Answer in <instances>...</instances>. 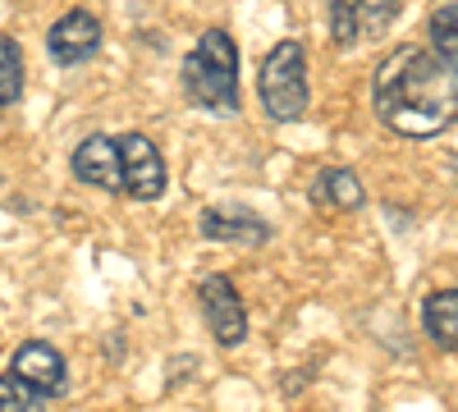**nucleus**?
I'll list each match as a JSON object with an SVG mask.
<instances>
[{"label": "nucleus", "instance_id": "nucleus-5", "mask_svg": "<svg viewBox=\"0 0 458 412\" xmlns=\"http://www.w3.org/2000/svg\"><path fill=\"white\" fill-rule=\"evenodd\" d=\"M198 307L207 316V330H211V340L220 349H239L248 340V307H243V298L234 289V280L229 275H202L198 280Z\"/></svg>", "mask_w": 458, "mask_h": 412}, {"label": "nucleus", "instance_id": "nucleus-13", "mask_svg": "<svg viewBox=\"0 0 458 412\" xmlns=\"http://www.w3.org/2000/svg\"><path fill=\"white\" fill-rule=\"evenodd\" d=\"M23 97V46L10 32H0V110L19 105Z\"/></svg>", "mask_w": 458, "mask_h": 412}, {"label": "nucleus", "instance_id": "nucleus-11", "mask_svg": "<svg viewBox=\"0 0 458 412\" xmlns=\"http://www.w3.org/2000/svg\"><path fill=\"white\" fill-rule=\"evenodd\" d=\"M422 330H427V340L440 353H454L458 349V289L454 284L427 293V303H422Z\"/></svg>", "mask_w": 458, "mask_h": 412}, {"label": "nucleus", "instance_id": "nucleus-3", "mask_svg": "<svg viewBox=\"0 0 458 412\" xmlns=\"http://www.w3.org/2000/svg\"><path fill=\"white\" fill-rule=\"evenodd\" d=\"M257 97H261L266 120H276V124H293L308 115L312 79H308V46L298 37H284V42L266 51L257 69Z\"/></svg>", "mask_w": 458, "mask_h": 412}, {"label": "nucleus", "instance_id": "nucleus-10", "mask_svg": "<svg viewBox=\"0 0 458 412\" xmlns=\"http://www.w3.org/2000/svg\"><path fill=\"white\" fill-rule=\"evenodd\" d=\"M308 198L321 211H362L367 206V183L358 179V170L349 165H326L317 170V179L308 183Z\"/></svg>", "mask_w": 458, "mask_h": 412}, {"label": "nucleus", "instance_id": "nucleus-4", "mask_svg": "<svg viewBox=\"0 0 458 412\" xmlns=\"http://www.w3.org/2000/svg\"><path fill=\"white\" fill-rule=\"evenodd\" d=\"M120 142V174H124V198L133 202H161L170 189V174H165V156L161 147L151 142L147 133L129 129L114 138Z\"/></svg>", "mask_w": 458, "mask_h": 412}, {"label": "nucleus", "instance_id": "nucleus-8", "mask_svg": "<svg viewBox=\"0 0 458 412\" xmlns=\"http://www.w3.org/2000/svg\"><path fill=\"white\" fill-rule=\"evenodd\" d=\"M69 170L79 183L101 193H124V174H120V142L110 133H88L69 156Z\"/></svg>", "mask_w": 458, "mask_h": 412}, {"label": "nucleus", "instance_id": "nucleus-12", "mask_svg": "<svg viewBox=\"0 0 458 412\" xmlns=\"http://www.w3.org/2000/svg\"><path fill=\"white\" fill-rule=\"evenodd\" d=\"M399 19V0H353V37L358 42H376L386 37Z\"/></svg>", "mask_w": 458, "mask_h": 412}, {"label": "nucleus", "instance_id": "nucleus-15", "mask_svg": "<svg viewBox=\"0 0 458 412\" xmlns=\"http://www.w3.org/2000/svg\"><path fill=\"white\" fill-rule=\"evenodd\" d=\"M0 412H47V399L23 385L14 371H0Z\"/></svg>", "mask_w": 458, "mask_h": 412}, {"label": "nucleus", "instance_id": "nucleus-6", "mask_svg": "<svg viewBox=\"0 0 458 412\" xmlns=\"http://www.w3.org/2000/svg\"><path fill=\"white\" fill-rule=\"evenodd\" d=\"M198 234L207 243H229V248H261L271 243V220H261L252 206L243 202H216L198 215Z\"/></svg>", "mask_w": 458, "mask_h": 412}, {"label": "nucleus", "instance_id": "nucleus-2", "mask_svg": "<svg viewBox=\"0 0 458 412\" xmlns=\"http://www.w3.org/2000/svg\"><path fill=\"white\" fill-rule=\"evenodd\" d=\"M179 88L183 101L207 110V115H239L243 92H239V42L229 28H207L198 46L179 64Z\"/></svg>", "mask_w": 458, "mask_h": 412}, {"label": "nucleus", "instance_id": "nucleus-1", "mask_svg": "<svg viewBox=\"0 0 458 412\" xmlns=\"http://www.w3.org/2000/svg\"><path fill=\"white\" fill-rule=\"evenodd\" d=\"M371 110L394 138L427 142L454 129L458 64L436 60L427 46H399L371 73Z\"/></svg>", "mask_w": 458, "mask_h": 412}, {"label": "nucleus", "instance_id": "nucleus-14", "mask_svg": "<svg viewBox=\"0 0 458 412\" xmlns=\"http://www.w3.org/2000/svg\"><path fill=\"white\" fill-rule=\"evenodd\" d=\"M427 32H431V55L445 60V64H458V37H454V0H445V5L427 19Z\"/></svg>", "mask_w": 458, "mask_h": 412}, {"label": "nucleus", "instance_id": "nucleus-7", "mask_svg": "<svg viewBox=\"0 0 458 412\" xmlns=\"http://www.w3.org/2000/svg\"><path fill=\"white\" fill-rule=\"evenodd\" d=\"M101 42H106V28H101V19L92 14V10H64L51 28H47V55L55 60V64H88L97 51H101Z\"/></svg>", "mask_w": 458, "mask_h": 412}, {"label": "nucleus", "instance_id": "nucleus-9", "mask_svg": "<svg viewBox=\"0 0 458 412\" xmlns=\"http://www.w3.org/2000/svg\"><path fill=\"white\" fill-rule=\"evenodd\" d=\"M10 371H14L23 385H32L42 399H60L64 385H69V362H64V353H60L55 344H47V340L19 344V353L10 357Z\"/></svg>", "mask_w": 458, "mask_h": 412}, {"label": "nucleus", "instance_id": "nucleus-16", "mask_svg": "<svg viewBox=\"0 0 458 412\" xmlns=\"http://www.w3.org/2000/svg\"><path fill=\"white\" fill-rule=\"evenodd\" d=\"M326 5V32H330V42L335 46H358V37H353V0H321Z\"/></svg>", "mask_w": 458, "mask_h": 412}]
</instances>
